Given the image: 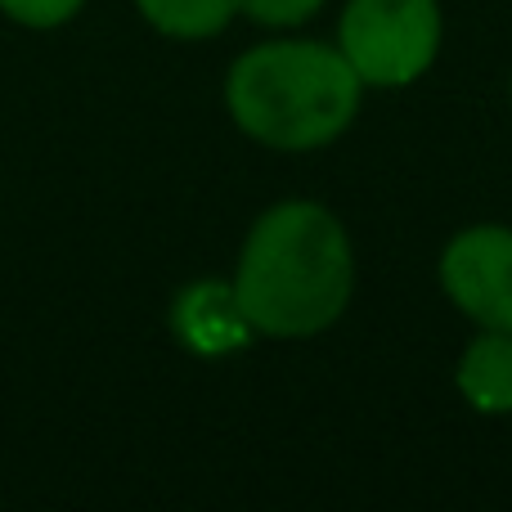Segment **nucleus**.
Returning <instances> with one entry per match:
<instances>
[{"mask_svg": "<svg viewBox=\"0 0 512 512\" xmlns=\"http://www.w3.org/2000/svg\"><path fill=\"white\" fill-rule=\"evenodd\" d=\"M234 292L256 337H315L342 319L355 292V252L328 207L288 198L256 216L243 239Z\"/></svg>", "mask_w": 512, "mask_h": 512, "instance_id": "obj_1", "label": "nucleus"}, {"mask_svg": "<svg viewBox=\"0 0 512 512\" xmlns=\"http://www.w3.org/2000/svg\"><path fill=\"white\" fill-rule=\"evenodd\" d=\"M364 81L337 45L265 41L239 54L225 77V108L248 140L279 153L333 144L360 113Z\"/></svg>", "mask_w": 512, "mask_h": 512, "instance_id": "obj_2", "label": "nucleus"}, {"mask_svg": "<svg viewBox=\"0 0 512 512\" xmlns=\"http://www.w3.org/2000/svg\"><path fill=\"white\" fill-rule=\"evenodd\" d=\"M441 32L445 23L436 0H346L337 50L364 86L400 90L436 63Z\"/></svg>", "mask_w": 512, "mask_h": 512, "instance_id": "obj_3", "label": "nucleus"}, {"mask_svg": "<svg viewBox=\"0 0 512 512\" xmlns=\"http://www.w3.org/2000/svg\"><path fill=\"white\" fill-rule=\"evenodd\" d=\"M445 297L477 328L512 333V230L508 225H468L441 252Z\"/></svg>", "mask_w": 512, "mask_h": 512, "instance_id": "obj_4", "label": "nucleus"}, {"mask_svg": "<svg viewBox=\"0 0 512 512\" xmlns=\"http://www.w3.org/2000/svg\"><path fill=\"white\" fill-rule=\"evenodd\" d=\"M171 333L194 355H234L256 337L234 279H198L171 301Z\"/></svg>", "mask_w": 512, "mask_h": 512, "instance_id": "obj_5", "label": "nucleus"}, {"mask_svg": "<svg viewBox=\"0 0 512 512\" xmlns=\"http://www.w3.org/2000/svg\"><path fill=\"white\" fill-rule=\"evenodd\" d=\"M454 382L477 414H512V333L481 328L463 346Z\"/></svg>", "mask_w": 512, "mask_h": 512, "instance_id": "obj_6", "label": "nucleus"}, {"mask_svg": "<svg viewBox=\"0 0 512 512\" xmlns=\"http://www.w3.org/2000/svg\"><path fill=\"white\" fill-rule=\"evenodd\" d=\"M135 5L149 18V27L176 41H207L239 14V0H135Z\"/></svg>", "mask_w": 512, "mask_h": 512, "instance_id": "obj_7", "label": "nucleus"}, {"mask_svg": "<svg viewBox=\"0 0 512 512\" xmlns=\"http://www.w3.org/2000/svg\"><path fill=\"white\" fill-rule=\"evenodd\" d=\"M81 5H86V0H0V14L23 23V27L45 32V27L72 23V18L81 14Z\"/></svg>", "mask_w": 512, "mask_h": 512, "instance_id": "obj_8", "label": "nucleus"}, {"mask_svg": "<svg viewBox=\"0 0 512 512\" xmlns=\"http://www.w3.org/2000/svg\"><path fill=\"white\" fill-rule=\"evenodd\" d=\"M324 0H239V14H248L261 27H297L315 18Z\"/></svg>", "mask_w": 512, "mask_h": 512, "instance_id": "obj_9", "label": "nucleus"}]
</instances>
